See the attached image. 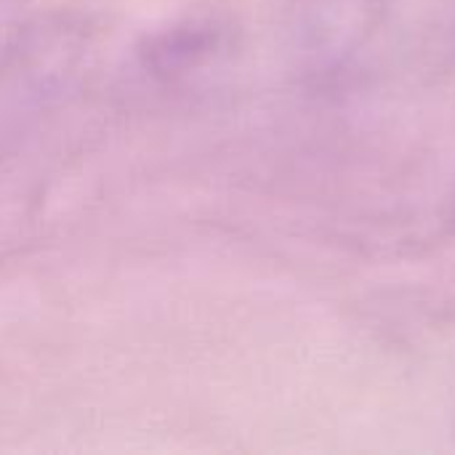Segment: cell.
I'll list each match as a JSON object with an SVG mask.
<instances>
[{"label":"cell","mask_w":455,"mask_h":455,"mask_svg":"<svg viewBox=\"0 0 455 455\" xmlns=\"http://www.w3.org/2000/svg\"><path fill=\"white\" fill-rule=\"evenodd\" d=\"M387 0H291L288 29L312 69H336L381 24Z\"/></svg>","instance_id":"cell-1"}]
</instances>
